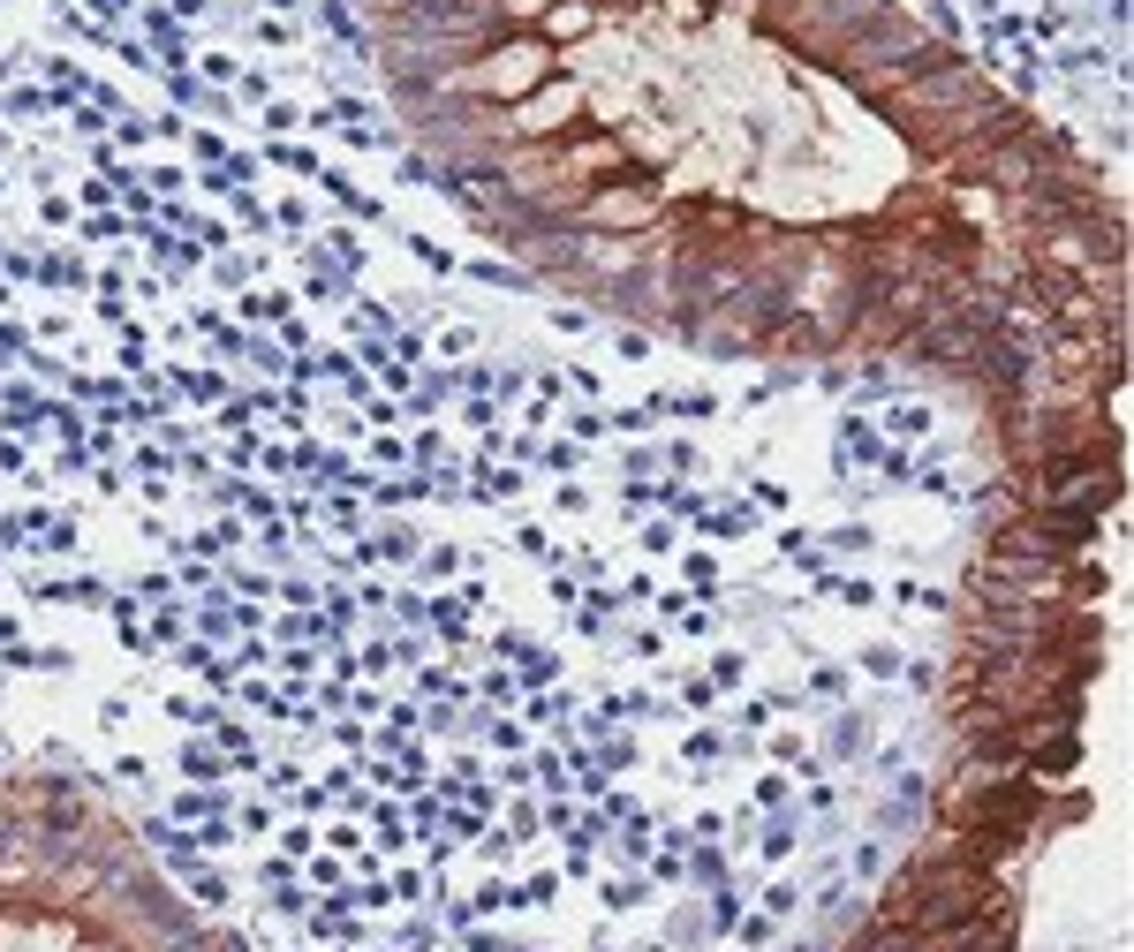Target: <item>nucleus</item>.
Wrapping results in <instances>:
<instances>
[{"instance_id": "39448f33", "label": "nucleus", "mask_w": 1134, "mask_h": 952, "mask_svg": "<svg viewBox=\"0 0 1134 952\" xmlns=\"http://www.w3.org/2000/svg\"><path fill=\"white\" fill-rule=\"evenodd\" d=\"M182 771H189V779H220V756H212V748H197V741H189V748H182Z\"/></svg>"}, {"instance_id": "20e7f679", "label": "nucleus", "mask_w": 1134, "mask_h": 952, "mask_svg": "<svg viewBox=\"0 0 1134 952\" xmlns=\"http://www.w3.org/2000/svg\"><path fill=\"white\" fill-rule=\"evenodd\" d=\"M552 892H560V877H530L515 884V907H552Z\"/></svg>"}, {"instance_id": "ddd939ff", "label": "nucleus", "mask_w": 1134, "mask_h": 952, "mask_svg": "<svg viewBox=\"0 0 1134 952\" xmlns=\"http://www.w3.org/2000/svg\"><path fill=\"white\" fill-rule=\"evenodd\" d=\"M1006 952H1014V945H1006Z\"/></svg>"}, {"instance_id": "f03ea898", "label": "nucleus", "mask_w": 1134, "mask_h": 952, "mask_svg": "<svg viewBox=\"0 0 1134 952\" xmlns=\"http://www.w3.org/2000/svg\"><path fill=\"white\" fill-rule=\"evenodd\" d=\"M643 900H651L643 877H605V907H613V915H628V907H643Z\"/></svg>"}, {"instance_id": "423d86ee", "label": "nucleus", "mask_w": 1134, "mask_h": 952, "mask_svg": "<svg viewBox=\"0 0 1134 952\" xmlns=\"http://www.w3.org/2000/svg\"><path fill=\"white\" fill-rule=\"evenodd\" d=\"M794 907H802V892H794V884H772V892H764V915H794Z\"/></svg>"}, {"instance_id": "0eeeda50", "label": "nucleus", "mask_w": 1134, "mask_h": 952, "mask_svg": "<svg viewBox=\"0 0 1134 952\" xmlns=\"http://www.w3.org/2000/svg\"><path fill=\"white\" fill-rule=\"evenodd\" d=\"M794 847H802V832H794V824H779V832H772V839H764V854H772V862H787V854H794Z\"/></svg>"}, {"instance_id": "9b49d317", "label": "nucleus", "mask_w": 1134, "mask_h": 952, "mask_svg": "<svg viewBox=\"0 0 1134 952\" xmlns=\"http://www.w3.org/2000/svg\"><path fill=\"white\" fill-rule=\"evenodd\" d=\"M469 952H499V937L492 930H469Z\"/></svg>"}, {"instance_id": "f8f14e48", "label": "nucleus", "mask_w": 1134, "mask_h": 952, "mask_svg": "<svg viewBox=\"0 0 1134 952\" xmlns=\"http://www.w3.org/2000/svg\"><path fill=\"white\" fill-rule=\"evenodd\" d=\"M220 952H250V945H242V937H220Z\"/></svg>"}, {"instance_id": "1a4fd4ad", "label": "nucleus", "mask_w": 1134, "mask_h": 952, "mask_svg": "<svg viewBox=\"0 0 1134 952\" xmlns=\"http://www.w3.org/2000/svg\"><path fill=\"white\" fill-rule=\"evenodd\" d=\"M734 930H741V945H764V937H772V915H741Z\"/></svg>"}, {"instance_id": "6e6552de", "label": "nucleus", "mask_w": 1134, "mask_h": 952, "mask_svg": "<svg viewBox=\"0 0 1134 952\" xmlns=\"http://www.w3.org/2000/svg\"><path fill=\"white\" fill-rule=\"evenodd\" d=\"M378 847H409V832H401L394 809H378Z\"/></svg>"}, {"instance_id": "7ed1b4c3", "label": "nucleus", "mask_w": 1134, "mask_h": 952, "mask_svg": "<svg viewBox=\"0 0 1134 952\" xmlns=\"http://www.w3.org/2000/svg\"><path fill=\"white\" fill-rule=\"evenodd\" d=\"M462 907H469V915H507V907H515V884H499V877H492L477 900H462Z\"/></svg>"}, {"instance_id": "9d476101", "label": "nucleus", "mask_w": 1134, "mask_h": 952, "mask_svg": "<svg viewBox=\"0 0 1134 952\" xmlns=\"http://www.w3.org/2000/svg\"><path fill=\"white\" fill-rule=\"evenodd\" d=\"M386 892H394V900H416V892H424V877H416V869H401V877H386Z\"/></svg>"}, {"instance_id": "f257e3e1", "label": "nucleus", "mask_w": 1134, "mask_h": 952, "mask_svg": "<svg viewBox=\"0 0 1134 952\" xmlns=\"http://www.w3.org/2000/svg\"><path fill=\"white\" fill-rule=\"evenodd\" d=\"M930 937H915V930H900V922H870L862 937H847L840 952H923Z\"/></svg>"}]
</instances>
